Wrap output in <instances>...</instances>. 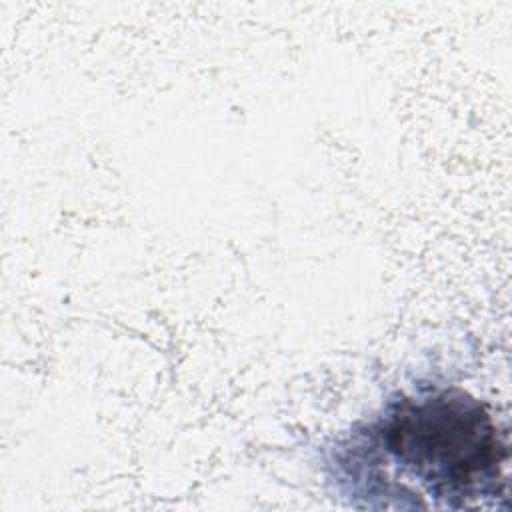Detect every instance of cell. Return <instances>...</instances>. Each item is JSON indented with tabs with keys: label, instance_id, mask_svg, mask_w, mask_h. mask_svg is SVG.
I'll return each instance as SVG.
<instances>
[{
	"label": "cell",
	"instance_id": "obj_1",
	"mask_svg": "<svg viewBox=\"0 0 512 512\" xmlns=\"http://www.w3.org/2000/svg\"><path fill=\"white\" fill-rule=\"evenodd\" d=\"M508 462L506 430L456 384H422L390 398L330 454L336 484L350 496H386L384 508L496 504L508 496Z\"/></svg>",
	"mask_w": 512,
	"mask_h": 512
}]
</instances>
